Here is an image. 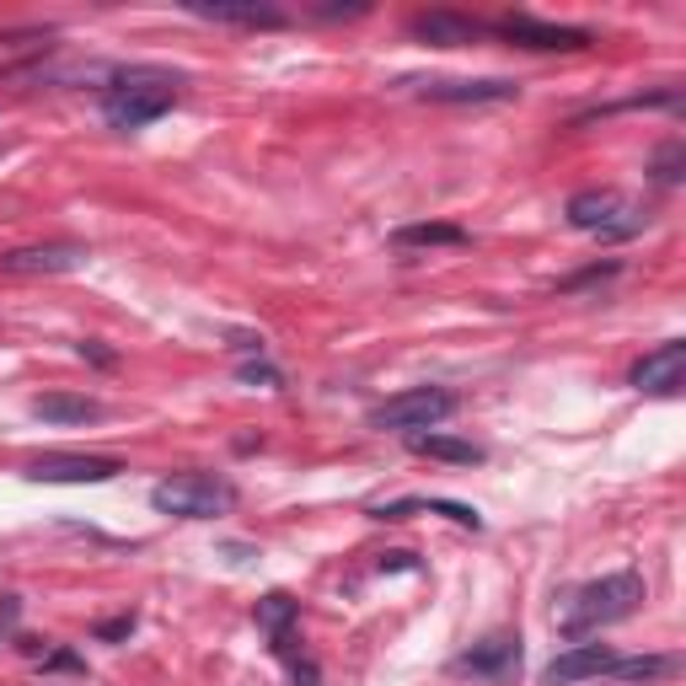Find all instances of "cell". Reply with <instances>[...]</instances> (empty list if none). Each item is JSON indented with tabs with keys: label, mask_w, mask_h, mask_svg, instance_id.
<instances>
[{
	"label": "cell",
	"mask_w": 686,
	"mask_h": 686,
	"mask_svg": "<svg viewBox=\"0 0 686 686\" xmlns=\"http://www.w3.org/2000/svg\"><path fill=\"white\" fill-rule=\"evenodd\" d=\"M424 510H435V515H450V521L456 525H467V531H478V510H467V504H445V499H429V504H424Z\"/></svg>",
	"instance_id": "cell-22"
},
{
	"label": "cell",
	"mask_w": 686,
	"mask_h": 686,
	"mask_svg": "<svg viewBox=\"0 0 686 686\" xmlns=\"http://www.w3.org/2000/svg\"><path fill=\"white\" fill-rule=\"evenodd\" d=\"M611 665H617V654L606 644H574L542 671V686H574V682H585V676H606Z\"/></svg>",
	"instance_id": "cell-13"
},
{
	"label": "cell",
	"mask_w": 686,
	"mask_h": 686,
	"mask_svg": "<svg viewBox=\"0 0 686 686\" xmlns=\"http://www.w3.org/2000/svg\"><path fill=\"white\" fill-rule=\"evenodd\" d=\"M129 633H134V617H108V622L97 628L102 644H119V639H129Z\"/></svg>",
	"instance_id": "cell-24"
},
{
	"label": "cell",
	"mask_w": 686,
	"mask_h": 686,
	"mask_svg": "<svg viewBox=\"0 0 686 686\" xmlns=\"http://www.w3.org/2000/svg\"><path fill=\"white\" fill-rule=\"evenodd\" d=\"M639 601H644V579H639V574H628V568H622V574H606V579L585 585V590L574 596V606L564 611V633L568 639L601 633V628H611V622L633 617Z\"/></svg>",
	"instance_id": "cell-1"
},
{
	"label": "cell",
	"mask_w": 686,
	"mask_h": 686,
	"mask_svg": "<svg viewBox=\"0 0 686 686\" xmlns=\"http://www.w3.org/2000/svg\"><path fill=\"white\" fill-rule=\"evenodd\" d=\"M472 237L450 220H418V226H398L392 231V247H467Z\"/></svg>",
	"instance_id": "cell-17"
},
{
	"label": "cell",
	"mask_w": 686,
	"mask_h": 686,
	"mask_svg": "<svg viewBox=\"0 0 686 686\" xmlns=\"http://www.w3.org/2000/svg\"><path fill=\"white\" fill-rule=\"evenodd\" d=\"M177 102V81L172 76H156V70H129L119 81L102 91V119L113 129H145L156 123Z\"/></svg>",
	"instance_id": "cell-2"
},
{
	"label": "cell",
	"mask_w": 686,
	"mask_h": 686,
	"mask_svg": "<svg viewBox=\"0 0 686 686\" xmlns=\"http://www.w3.org/2000/svg\"><path fill=\"white\" fill-rule=\"evenodd\" d=\"M188 11L204 22H226V28H284L290 11L269 0H188Z\"/></svg>",
	"instance_id": "cell-11"
},
{
	"label": "cell",
	"mask_w": 686,
	"mask_h": 686,
	"mask_svg": "<svg viewBox=\"0 0 686 686\" xmlns=\"http://www.w3.org/2000/svg\"><path fill=\"white\" fill-rule=\"evenodd\" d=\"M450 413H456V392H445V386H407V392H398V398H386L375 407L370 424L375 429H398V435H424V429H435Z\"/></svg>",
	"instance_id": "cell-5"
},
{
	"label": "cell",
	"mask_w": 686,
	"mask_h": 686,
	"mask_svg": "<svg viewBox=\"0 0 686 686\" xmlns=\"http://www.w3.org/2000/svg\"><path fill=\"white\" fill-rule=\"evenodd\" d=\"M456 671H467V676H515L521 671V639L515 633H493V639L467 649L456 660Z\"/></svg>",
	"instance_id": "cell-14"
},
{
	"label": "cell",
	"mask_w": 686,
	"mask_h": 686,
	"mask_svg": "<svg viewBox=\"0 0 686 686\" xmlns=\"http://www.w3.org/2000/svg\"><path fill=\"white\" fill-rule=\"evenodd\" d=\"M33 413L48 418V424H91V418H102V403L97 398H76V392H43L33 403Z\"/></svg>",
	"instance_id": "cell-15"
},
{
	"label": "cell",
	"mask_w": 686,
	"mask_h": 686,
	"mask_svg": "<svg viewBox=\"0 0 686 686\" xmlns=\"http://www.w3.org/2000/svg\"><path fill=\"white\" fill-rule=\"evenodd\" d=\"M123 472V461L113 456H81V450H48L39 461H28L33 483H113Z\"/></svg>",
	"instance_id": "cell-7"
},
{
	"label": "cell",
	"mask_w": 686,
	"mask_h": 686,
	"mask_svg": "<svg viewBox=\"0 0 686 686\" xmlns=\"http://www.w3.org/2000/svg\"><path fill=\"white\" fill-rule=\"evenodd\" d=\"M407 91H418L424 102H456V108H478V102H515L521 97V86L504 81V76H461V81H450V76H429V81H403Z\"/></svg>",
	"instance_id": "cell-6"
},
{
	"label": "cell",
	"mask_w": 686,
	"mask_h": 686,
	"mask_svg": "<svg viewBox=\"0 0 686 686\" xmlns=\"http://www.w3.org/2000/svg\"><path fill=\"white\" fill-rule=\"evenodd\" d=\"M381 568H413V553H386V558H381Z\"/></svg>",
	"instance_id": "cell-26"
},
{
	"label": "cell",
	"mask_w": 686,
	"mask_h": 686,
	"mask_svg": "<svg viewBox=\"0 0 686 686\" xmlns=\"http://www.w3.org/2000/svg\"><path fill=\"white\" fill-rule=\"evenodd\" d=\"M86 263V247L76 242H43V247H17L0 258L6 274H70Z\"/></svg>",
	"instance_id": "cell-12"
},
{
	"label": "cell",
	"mask_w": 686,
	"mask_h": 686,
	"mask_svg": "<svg viewBox=\"0 0 686 686\" xmlns=\"http://www.w3.org/2000/svg\"><path fill=\"white\" fill-rule=\"evenodd\" d=\"M407 445H413L418 456L450 461V467H478V461H483V445L456 440V435H435V429H424V435H407Z\"/></svg>",
	"instance_id": "cell-16"
},
{
	"label": "cell",
	"mask_w": 686,
	"mask_h": 686,
	"mask_svg": "<svg viewBox=\"0 0 686 686\" xmlns=\"http://www.w3.org/2000/svg\"><path fill=\"white\" fill-rule=\"evenodd\" d=\"M639 392L649 398H676L686 381V344L682 338H671V344H660V349H649L644 360L633 364V375H628Z\"/></svg>",
	"instance_id": "cell-10"
},
{
	"label": "cell",
	"mask_w": 686,
	"mask_h": 686,
	"mask_svg": "<svg viewBox=\"0 0 686 686\" xmlns=\"http://www.w3.org/2000/svg\"><path fill=\"white\" fill-rule=\"evenodd\" d=\"M76 665H81L76 654H48V671H76Z\"/></svg>",
	"instance_id": "cell-25"
},
{
	"label": "cell",
	"mask_w": 686,
	"mask_h": 686,
	"mask_svg": "<svg viewBox=\"0 0 686 686\" xmlns=\"http://www.w3.org/2000/svg\"><path fill=\"white\" fill-rule=\"evenodd\" d=\"M258 622H263L284 649V628L295 622V601H290V596H269V601H258Z\"/></svg>",
	"instance_id": "cell-19"
},
{
	"label": "cell",
	"mask_w": 686,
	"mask_h": 686,
	"mask_svg": "<svg viewBox=\"0 0 686 686\" xmlns=\"http://www.w3.org/2000/svg\"><path fill=\"white\" fill-rule=\"evenodd\" d=\"M407 33L418 43H435V48H467V43L488 39V22L461 17V11H413V17H407Z\"/></svg>",
	"instance_id": "cell-9"
},
{
	"label": "cell",
	"mask_w": 686,
	"mask_h": 686,
	"mask_svg": "<svg viewBox=\"0 0 686 686\" xmlns=\"http://www.w3.org/2000/svg\"><path fill=\"white\" fill-rule=\"evenodd\" d=\"M682 177V140H671L660 156H654V183H676Z\"/></svg>",
	"instance_id": "cell-21"
},
{
	"label": "cell",
	"mask_w": 686,
	"mask_h": 686,
	"mask_svg": "<svg viewBox=\"0 0 686 686\" xmlns=\"http://www.w3.org/2000/svg\"><path fill=\"white\" fill-rule=\"evenodd\" d=\"M81 355H91L97 364H113V355H108V349H97V344H81Z\"/></svg>",
	"instance_id": "cell-27"
},
{
	"label": "cell",
	"mask_w": 686,
	"mask_h": 686,
	"mask_svg": "<svg viewBox=\"0 0 686 686\" xmlns=\"http://www.w3.org/2000/svg\"><path fill=\"white\" fill-rule=\"evenodd\" d=\"M611 676H622V682H671V676H682V654H639V660H617L611 665Z\"/></svg>",
	"instance_id": "cell-18"
},
{
	"label": "cell",
	"mask_w": 686,
	"mask_h": 686,
	"mask_svg": "<svg viewBox=\"0 0 686 686\" xmlns=\"http://www.w3.org/2000/svg\"><path fill=\"white\" fill-rule=\"evenodd\" d=\"M237 375H242V381H258V386H284V375H280V370H274V364H263V360L242 364Z\"/></svg>",
	"instance_id": "cell-23"
},
{
	"label": "cell",
	"mask_w": 686,
	"mask_h": 686,
	"mask_svg": "<svg viewBox=\"0 0 686 686\" xmlns=\"http://www.w3.org/2000/svg\"><path fill=\"white\" fill-rule=\"evenodd\" d=\"M488 33H499V39L521 43V48H542V54H553V48H590V33H585V28L542 22V17H525V11H510V17L488 22Z\"/></svg>",
	"instance_id": "cell-8"
},
{
	"label": "cell",
	"mask_w": 686,
	"mask_h": 686,
	"mask_svg": "<svg viewBox=\"0 0 686 686\" xmlns=\"http://www.w3.org/2000/svg\"><path fill=\"white\" fill-rule=\"evenodd\" d=\"M151 504L177 521H215L237 504V483H226L215 472H183V478H166L151 488Z\"/></svg>",
	"instance_id": "cell-4"
},
{
	"label": "cell",
	"mask_w": 686,
	"mask_h": 686,
	"mask_svg": "<svg viewBox=\"0 0 686 686\" xmlns=\"http://www.w3.org/2000/svg\"><path fill=\"white\" fill-rule=\"evenodd\" d=\"M568 226L585 237H601V242H628L649 226V215L633 199H622L617 188H585L568 199Z\"/></svg>",
	"instance_id": "cell-3"
},
{
	"label": "cell",
	"mask_w": 686,
	"mask_h": 686,
	"mask_svg": "<svg viewBox=\"0 0 686 686\" xmlns=\"http://www.w3.org/2000/svg\"><path fill=\"white\" fill-rule=\"evenodd\" d=\"M617 274H622V263L611 258V263H596V269H585V274H574V280H564L558 290H564V295H574V290H590V284H606V280H617Z\"/></svg>",
	"instance_id": "cell-20"
}]
</instances>
